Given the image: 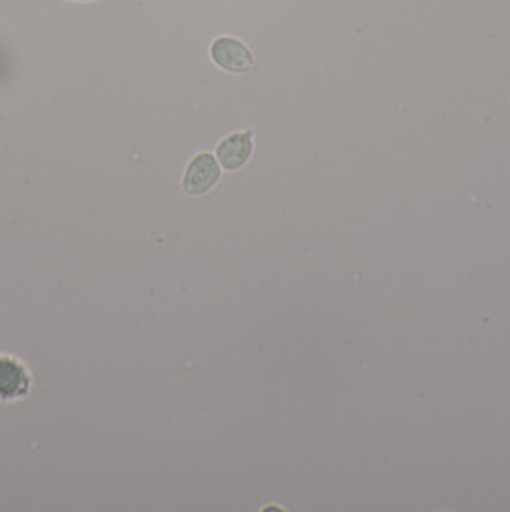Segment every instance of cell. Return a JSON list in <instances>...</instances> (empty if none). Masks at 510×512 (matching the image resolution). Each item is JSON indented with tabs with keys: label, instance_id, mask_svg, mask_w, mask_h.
Returning <instances> with one entry per match:
<instances>
[{
	"label": "cell",
	"instance_id": "cell-1",
	"mask_svg": "<svg viewBox=\"0 0 510 512\" xmlns=\"http://www.w3.org/2000/svg\"><path fill=\"white\" fill-rule=\"evenodd\" d=\"M223 167L217 162L215 154L198 152L186 163L181 188L186 196H204L217 187L221 181Z\"/></svg>",
	"mask_w": 510,
	"mask_h": 512
},
{
	"label": "cell",
	"instance_id": "cell-2",
	"mask_svg": "<svg viewBox=\"0 0 510 512\" xmlns=\"http://www.w3.org/2000/svg\"><path fill=\"white\" fill-rule=\"evenodd\" d=\"M209 58L219 70L227 73L242 75L255 70L254 52L244 41L232 35L217 37L209 47Z\"/></svg>",
	"mask_w": 510,
	"mask_h": 512
},
{
	"label": "cell",
	"instance_id": "cell-3",
	"mask_svg": "<svg viewBox=\"0 0 510 512\" xmlns=\"http://www.w3.org/2000/svg\"><path fill=\"white\" fill-rule=\"evenodd\" d=\"M33 386V378L24 361L14 355H0V401L10 403L24 399Z\"/></svg>",
	"mask_w": 510,
	"mask_h": 512
},
{
	"label": "cell",
	"instance_id": "cell-4",
	"mask_svg": "<svg viewBox=\"0 0 510 512\" xmlns=\"http://www.w3.org/2000/svg\"><path fill=\"white\" fill-rule=\"evenodd\" d=\"M254 150V131L250 129L236 131L227 135L225 139L219 140L215 148V158L223 167V171L234 173V171H240L244 165H248L254 156Z\"/></svg>",
	"mask_w": 510,
	"mask_h": 512
},
{
	"label": "cell",
	"instance_id": "cell-5",
	"mask_svg": "<svg viewBox=\"0 0 510 512\" xmlns=\"http://www.w3.org/2000/svg\"><path fill=\"white\" fill-rule=\"evenodd\" d=\"M68 2H93V0H68Z\"/></svg>",
	"mask_w": 510,
	"mask_h": 512
}]
</instances>
